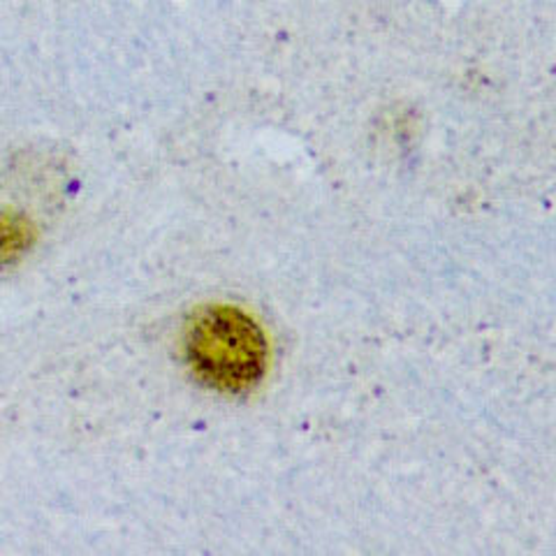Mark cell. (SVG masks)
Wrapping results in <instances>:
<instances>
[{
  "label": "cell",
  "mask_w": 556,
  "mask_h": 556,
  "mask_svg": "<svg viewBox=\"0 0 556 556\" xmlns=\"http://www.w3.org/2000/svg\"><path fill=\"white\" fill-rule=\"evenodd\" d=\"M184 355L202 386L225 394L255 390L269 369L265 329L230 304H208L188 318Z\"/></svg>",
  "instance_id": "1"
},
{
  "label": "cell",
  "mask_w": 556,
  "mask_h": 556,
  "mask_svg": "<svg viewBox=\"0 0 556 556\" xmlns=\"http://www.w3.org/2000/svg\"><path fill=\"white\" fill-rule=\"evenodd\" d=\"M30 225L26 218L3 212L0 214V265L14 263L30 247Z\"/></svg>",
  "instance_id": "2"
}]
</instances>
